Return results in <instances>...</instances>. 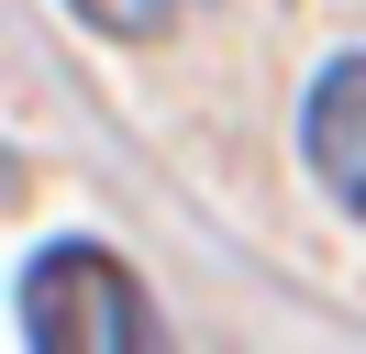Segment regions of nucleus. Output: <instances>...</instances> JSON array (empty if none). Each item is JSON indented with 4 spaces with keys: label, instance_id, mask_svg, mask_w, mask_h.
Here are the masks:
<instances>
[{
    "label": "nucleus",
    "instance_id": "f257e3e1",
    "mask_svg": "<svg viewBox=\"0 0 366 354\" xmlns=\"http://www.w3.org/2000/svg\"><path fill=\"white\" fill-rule=\"evenodd\" d=\"M23 343H56V354H134L156 343V299H144V277L112 255V243H45V255L23 266Z\"/></svg>",
    "mask_w": 366,
    "mask_h": 354
},
{
    "label": "nucleus",
    "instance_id": "f03ea898",
    "mask_svg": "<svg viewBox=\"0 0 366 354\" xmlns=\"http://www.w3.org/2000/svg\"><path fill=\"white\" fill-rule=\"evenodd\" d=\"M300 155H311L322 199H333L344 221H366V44L311 78V100H300Z\"/></svg>",
    "mask_w": 366,
    "mask_h": 354
},
{
    "label": "nucleus",
    "instance_id": "7ed1b4c3",
    "mask_svg": "<svg viewBox=\"0 0 366 354\" xmlns=\"http://www.w3.org/2000/svg\"><path fill=\"white\" fill-rule=\"evenodd\" d=\"M78 22H89L100 44H156V34H178L189 11H200V0H67Z\"/></svg>",
    "mask_w": 366,
    "mask_h": 354
}]
</instances>
